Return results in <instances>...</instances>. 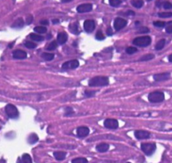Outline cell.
I'll list each match as a JSON object with an SVG mask.
<instances>
[{
	"instance_id": "60d3db41",
	"label": "cell",
	"mask_w": 172,
	"mask_h": 163,
	"mask_svg": "<svg viewBox=\"0 0 172 163\" xmlns=\"http://www.w3.org/2000/svg\"><path fill=\"white\" fill-rule=\"evenodd\" d=\"M106 34H107V35L109 36H112L113 32H112V28H108L107 30H106Z\"/></svg>"
},
{
	"instance_id": "cb8c5ba5",
	"label": "cell",
	"mask_w": 172,
	"mask_h": 163,
	"mask_svg": "<svg viewBox=\"0 0 172 163\" xmlns=\"http://www.w3.org/2000/svg\"><path fill=\"white\" fill-rule=\"evenodd\" d=\"M131 3H132V5L135 8L139 9L143 7V5L144 4V2L143 1V0H134V1H133L132 2H131Z\"/></svg>"
},
{
	"instance_id": "7c38bea8",
	"label": "cell",
	"mask_w": 172,
	"mask_h": 163,
	"mask_svg": "<svg viewBox=\"0 0 172 163\" xmlns=\"http://www.w3.org/2000/svg\"><path fill=\"white\" fill-rule=\"evenodd\" d=\"M134 136L139 140L148 139L150 137V133L149 132L145 130H137L134 132Z\"/></svg>"
},
{
	"instance_id": "d6986e66",
	"label": "cell",
	"mask_w": 172,
	"mask_h": 163,
	"mask_svg": "<svg viewBox=\"0 0 172 163\" xmlns=\"http://www.w3.org/2000/svg\"><path fill=\"white\" fill-rule=\"evenodd\" d=\"M19 163H32L31 157L28 154H24Z\"/></svg>"
},
{
	"instance_id": "3957f363",
	"label": "cell",
	"mask_w": 172,
	"mask_h": 163,
	"mask_svg": "<svg viewBox=\"0 0 172 163\" xmlns=\"http://www.w3.org/2000/svg\"><path fill=\"white\" fill-rule=\"evenodd\" d=\"M148 100L151 103H160L165 100V95L161 91H154L149 94Z\"/></svg>"
},
{
	"instance_id": "8992f818",
	"label": "cell",
	"mask_w": 172,
	"mask_h": 163,
	"mask_svg": "<svg viewBox=\"0 0 172 163\" xmlns=\"http://www.w3.org/2000/svg\"><path fill=\"white\" fill-rule=\"evenodd\" d=\"M79 66V63L77 60H71L64 63L62 65L63 69H75Z\"/></svg>"
},
{
	"instance_id": "30bf717a",
	"label": "cell",
	"mask_w": 172,
	"mask_h": 163,
	"mask_svg": "<svg viewBox=\"0 0 172 163\" xmlns=\"http://www.w3.org/2000/svg\"><path fill=\"white\" fill-rule=\"evenodd\" d=\"M92 10V5L91 3H84V4L79 5L77 8V12L78 13H87L90 12Z\"/></svg>"
},
{
	"instance_id": "277c9868",
	"label": "cell",
	"mask_w": 172,
	"mask_h": 163,
	"mask_svg": "<svg viewBox=\"0 0 172 163\" xmlns=\"http://www.w3.org/2000/svg\"><path fill=\"white\" fill-rule=\"evenodd\" d=\"M5 111L7 115L11 119H16L18 117L19 112L18 109L12 104H8L5 107Z\"/></svg>"
},
{
	"instance_id": "83f0119b",
	"label": "cell",
	"mask_w": 172,
	"mask_h": 163,
	"mask_svg": "<svg viewBox=\"0 0 172 163\" xmlns=\"http://www.w3.org/2000/svg\"><path fill=\"white\" fill-rule=\"evenodd\" d=\"M57 46H58V43H57V42L55 41V40H54V41L50 42L48 45L46 50H49V51H52V50H55L57 48Z\"/></svg>"
},
{
	"instance_id": "c3c4849f",
	"label": "cell",
	"mask_w": 172,
	"mask_h": 163,
	"mask_svg": "<svg viewBox=\"0 0 172 163\" xmlns=\"http://www.w3.org/2000/svg\"><path fill=\"white\" fill-rule=\"evenodd\" d=\"M147 2H151V1H152V0H147Z\"/></svg>"
},
{
	"instance_id": "f1b7e54d",
	"label": "cell",
	"mask_w": 172,
	"mask_h": 163,
	"mask_svg": "<svg viewBox=\"0 0 172 163\" xmlns=\"http://www.w3.org/2000/svg\"><path fill=\"white\" fill-rule=\"evenodd\" d=\"M158 16L161 18H168L172 17V12H161L158 13Z\"/></svg>"
},
{
	"instance_id": "e0dca14e",
	"label": "cell",
	"mask_w": 172,
	"mask_h": 163,
	"mask_svg": "<svg viewBox=\"0 0 172 163\" xmlns=\"http://www.w3.org/2000/svg\"><path fill=\"white\" fill-rule=\"evenodd\" d=\"M24 22L23 19L22 18H19L13 22L12 27L13 28H21L24 26Z\"/></svg>"
},
{
	"instance_id": "f6af8a7d",
	"label": "cell",
	"mask_w": 172,
	"mask_h": 163,
	"mask_svg": "<svg viewBox=\"0 0 172 163\" xmlns=\"http://www.w3.org/2000/svg\"><path fill=\"white\" fill-rule=\"evenodd\" d=\"M71 1H73V0H60V2L63 3H69Z\"/></svg>"
},
{
	"instance_id": "4dcf8cb0",
	"label": "cell",
	"mask_w": 172,
	"mask_h": 163,
	"mask_svg": "<svg viewBox=\"0 0 172 163\" xmlns=\"http://www.w3.org/2000/svg\"><path fill=\"white\" fill-rule=\"evenodd\" d=\"M88 161L85 158H77L73 159L71 161V163H87Z\"/></svg>"
},
{
	"instance_id": "7dc6e473",
	"label": "cell",
	"mask_w": 172,
	"mask_h": 163,
	"mask_svg": "<svg viewBox=\"0 0 172 163\" xmlns=\"http://www.w3.org/2000/svg\"><path fill=\"white\" fill-rule=\"evenodd\" d=\"M59 22V20H53V24H58Z\"/></svg>"
},
{
	"instance_id": "b9f144b4",
	"label": "cell",
	"mask_w": 172,
	"mask_h": 163,
	"mask_svg": "<svg viewBox=\"0 0 172 163\" xmlns=\"http://www.w3.org/2000/svg\"><path fill=\"white\" fill-rule=\"evenodd\" d=\"M166 31L168 33V34H172V25L168 26L167 28H166Z\"/></svg>"
},
{
	"instance_id": "ab89813d",
	"label": "cell",
	"mask_w": 172,
	"mask_h": 163,
	"mask_svg": "<svg viewBox=\"0 0 172 163\" xmlns=\"http://www.w3.org/2000/svg\"><path fill=\"white\" fill-rule=\"evenodd\" d=\"M33 21V16L31 15H29L28 17L26 18V23L27 24H30Z\"/></svg>"
},
{
	"instance_id": "9a60e30c",
	"label": "cell",
	"mask_w": 172,
	"mask_h": 163,
	"mask_svg": "<svg viewBox=\"0 0 172 163\" xmlns=\"http://www.w3.org/2000/svg\"><path fill=\"white\" fill-rule=\"evenodd\" d=\"M68 39V36L65 32H60L57 36V42L60 45H63L65 44Z\"/></svg>"
},
{
	"instance_id": "4fadbf2b",
	"label": "cell",
	"mask_w": 172,
	"mask_h": 163,
	"mask_svg": "<svg viewBox=\"0 0 172 163\" xmlns=\"http://www.w3.org/2000/svg\"><path fill=\"white\" fill-rule=\"evenodd\" d=\"M90 134V129L86 126H80L77 129V134L80 138H84Z\"/></svg>"
},
{
	"instance_id": "ac0fdd59",
	"label": "cell",
	"mask_w": 172,
	"mask_h": 163,
	"mask_svg": "<svg viewBox=\"0 0 172 163\" xmlns=\"http://www.w3.org/2000/svg\"><path fill=\"white\" fill-rule=\"evenodd\" d=\"M54 157L57 161H63L65 158L67 153L65 152H55L53 153Z\"/></svg>"
},
{
	"instance_id": "8d00e7d4",
	"label": "cell",
	"mask_w": 172,
	"mask_h": 163,
	"mask_svg": "<svg viewBox=\"0 0 172 163\" xmlns=\"http://www.w3.org/2000/svg\"><path fill=\"white\" fill-rule=\"evenodd\" d=\"M73 114V110L71 107H67L65 109V115L66 116H69Z\"/></svg>"
},
{
	"instance_id": "603a6c76",
	"label": "cell",
	"mask_w": 172,
	"mask_h": 163,
	"mask_svg": "<svg viewBox=\"0 0 172 163\" xmlns=\"http://www.w3.org/2000/svg\"><path fill=\"white\" fill-rule=\"evenodd\" d=\"M42 58H43L46 61H50L53 60L54 58H55V54L53 53H45L42 54Z\"/></svg>"
},
{
	"instance_id": "7bdbcfd3",
	"label": "cell",
	"mask_w": 172,
	"mask_h": 163,
	"mask_svg": "<svg viewBox=\"0 0 172 163\" xmlns=\"http://www.w3.org/2000/svg\"><path fill=\"white\" fill-rule=\"evenodd\" d=\"M125 15L127 16H134L135 15V13H134L133 11H132V10H129L127 12L125 13Z\"/></svg>"
},
{
	"instance_id": "44dd1931",
	"label": "cell",
	"mask_w": 172,
	"mask_h": 163,
	"mask_svg": "<svg viewBox=\"0 0 172 163\" xmlns=\"http://www.w3.org/2000/svg\"><path fill=\"white\" fill-rule=\"evenodd\" d=\"M30 38H31L32 40H35V41H36V42L42 41V40H44L43 36L37 34H35V33H31V34H30Z\"/></svg>"
},
{
	"instance_id": "6da1fadb",
	"label": "cell",
	"mask_w": 172,
	"mask_h": 163,
	"mask_svg": "<svg viewBox=\"0 0 172 163\" xmlns=\"http://www.w3.org/2000/svg\"><path fill=\"white\" fill-rule=\"evenodd\" d=\"M89 86L90 87H104L109 84V79L107 77L97 76L92 78L89 81Z\"/></svg>"
},
{
	"instance_id": "bcb514c9",
	"label": "cell",
	"mask_w": 172,
	"mask_h": 163,
	"mask_svg": "<svg viewBox=\"0 0 172 163\" xmlns=\"http://www.w3.org/2000/svg\"><path fill=\"white\" fill-rule=\"evenodd\" d=\"M168 60H169L170 63H172V54H171L169 57H168Z\"/></svg>"
},
{
	"instance_id": "9c48e42d",
	"label": "cell",
	"mask_w": 172,
	"mask_h": 163,
	"mask_svg": "<svg viewBox=\"0 0 172 163\" xmlns=\"http://www.w3.org/2000/svg\"><path fill=\"white\" fill-rule=\"evenodd\" d=\"M83 28L87 32H92L95 29V22L92 20H87L83 23Z\"/></svg>"
},
{
	"instance_id": "d590c367",
	"label": "cell",
	"mask_w": 172,
	"mask_h": 163,
	"mask_svg": "<svg viewBox=\"0 0 172 163\" xmlns=\"http://www.w3.org/2000/svg\"><path fill=\"white\" fill-rule=\"evenodd\" d=\"M96 93V91H88V90H86L85 91V96L87 97H93L95 96V94Z\"/></svg>"
},
{
	"instance_id": "f35d334b",
	"label": "cell",
	"mask_w": 172,
	"mask_h": 163,
	"mask_svg": "<svg viewBox=\"0 0 172 163\" xmlns=\"http://www.w3.org/2000/svg\"><path fill=\"white\" fill-rule=\"evenodd\" d=\"M163 6L164 9H170L172 8V4L169 2H166L163 3Z\"/></svg>"
},
{
	"instance_id": "1f68e13d",
	"label": "cell",
	"mask_w": 172,
	"mask_h": 163,
	"mask_svg": "<svg viewBox=\"0 0 172 163\" xmlns=\"http://www.w3.org/2000/svg\"><path fill=\"white\" fill-rule=\"evenodd\" d=\"M24 45H25L26 47H27V48L29 49H35L36 47L37 46L36 44L34 43V42H30V41H28V42H25Z\"/></svg>"
},
{
	"instance_id": "74e56055",
	"label": "cell",
	"mask_w": 172,
	"mask_h": 163,
	"mask_svg": "<svg viewBox=\"0 0 172 163\" xmlns=\"http://www.w3.org/2000/svg\"><path fill=\"white\" fill-rule=\"evenodd\" d=\"M153 25L156 27H159V28H161V27H163L165 25H166V23L163 22H161V21H156L153 22Z\"/></svg>"
},
{
	"instance_id": "681fc988",
	"label": "cell",
	"mask_w": 172,
	"mask_h": 163,
	"mask_svg": "<svg viewBox=\"0 0 172 163\" xmlns=\"http://www.w3.org/2000/svg\"><path fill=\"white\" fill-rule=\"evenodd\" d=\"M127 163H130V162H127Z\"/></svg>"
},
{
	"instance_id": "8fae6325",
	"label": "cell",
	"mask_w": 172,
	"mask_h": 163,
	"mask_svg": "<svg viewBox=\"0 0 172 163\" xmlns=\"http://www.w3.org/2000/svg\"><path fill=\"white\" fill-rule=\"evenodd\" d=\"M171 77L170 73H162L159 74H156L153 75V79L156 81H163L168 80Z\"/></svg>"
},
{
	"instance_id": "5bb4252c",
	"label": "cell",
	"mask_w": 172,
	"mask_h": 163,
	"mask_svg": "<svg viewBox=\"0 0 172 163\" xmlns=\"http://www.w3.org/2000/svg\"><path fill=\"white\" fill-rule=\"evenodd\" d=\"M12 54L13 57L16 59H25L27 58V53L22 50H16Z\"/></svg>"
},
{
	"instance_id": "52a82bcc",
	"label": "cell",
	"mask_w": 172,
	"mask_h": 163,
	"mask_svg": "<svg viewBox=\"0 0 172 163\" xmlns=\"http://www.w3.org/2000/svg\"><path fill=\"white\" fill-rule=\"evenodd\" d=\"M127 24V21L123 18H116L114 20V27L116 31H119V30L124 28Z\"/></svg>"
},
{
	"instance_id": "836d02e7",
	"label": "cell",
	"mask_w": 172,
	"mask_h": 163,
	"mask_svg": "<svg viewBox=\"0 0 172 163\" xmlns=\"http://www.w3.org/2000/svg\"><path fill=\"white\" fill-rule=\"evenodd\" d=\"M136 52H137V49L135 48V47L130 46L128 47V48L126 49V53L129 54H133L134 53H135Z\"/></svg>"
},
{
	"instance_id": "e575fe53",
	"label": "cell",
	"mask_w": 172,
	"mask_h": 163,
	"mask_svg": "<svg viewBox=\"0 0 172 163\" xmlns=\"http://www.w3.org/2000/svg\"><path fill=\"white\" fill-rule=\"evenodd\" d=\"M150 30L147 28V27L145 26H142L141 27V28L138 30V32L140 34H145V33H148L149 32Z\"/></svg>"
},
{
	"instance_id": "7402d4cb",
	"label": "cell",
	"mask_w": 172,
	"mask_h": 163,
	"mask_svg": "<svg viewBox=\"0 0 172 163\" xmlns=\"http://www.w3.org/2000/svg\"><path fill=\"white\" fill-rule=\"evenodd\" d=\"M38 140V137L36 134H30V136L28 137V141L30 144H35Z\"/></svg>"
},
{
	"instance_id": "ba28073f",
	"label": "cell",
	"mask_w": 172,
	"mask_h": 163,
	"mask_svg": "<svg viewBox=\"0 0 172 163\" xmlns=\"http://www.w3.org/2000/svg\"><path fill=\"white\" fill-rule=\"evenodd\" d=\"M104 125L106 128L108 129H112V130H114V129H117L119 128V121H118L115 119H106V120L104 121Z\"/></svg>"
},
{
	"instance_id": "f546056e",
	"label": "cell",
	"mask_w": 172,
	"mask_h": 163,
	"mask_svg": "<svg viewBox=\"0 0 172 163\" xmlns=\"http://www.w3.org/2000/svg\"><path fill=\"white\" fill-rule=\"evenodd\" d=\"M109 3L111 6L114 7V8H117L121 4L122 2L121 0H109Z\"/></svg>"
},
{
	"instance_id": "5b68a950",
	"label": "cell",
	"mask_w": 172,
	"mask_h": 163,
	"mask_svg": "<svg viewBox=\"0 0 172 163\" xmlns=\"http://www.w3.org/2000/svg\"><path fill=\"white\" fill-rule=\"evenodd\" d=\"M141 150L145 154L150 156L156 150V144L155 143H143L141 145Z\"/></svg>"
},
{
	"instance_id": "ee69618b",
	"label": "cell",
	"mask_w": 172,
	"mask_h": 163,
	"mask_svg": "<svg viewBox=\"0 0 172 163\" xmlns=\"http://www.w3.org/2000/svg\"><path fill=\"white\" fill-rule=\"evenodd\" d=\"M40 24H43V25H49V22L48 20H41V21H40Z\"/></svg>"
},
{
	"instance_id": "ffe728a7",
	"label": "cell",
	"mask_w": 172,
	"mask_h": 163,
	"mask_svg": "<svg viewBox=\"0 0 172 163\" xmlns=\"http://www.w3.org/2000/svg\"><path fill=\"white\" fill-rule=\"evenodd\" d=\"M69 30L72 33L75 34H78L79 33V27H78V24L77 23H73L72 24L69 26Z\"/></svg>"
},
{
	"instance_id": "484cf974",
	"label": "cell",
	"mask_w": 172,
	"mask_h": 163,
	"mask_svg": "<svg viewBox=\"0 0 172 163\" xmlns=\"http://www.w3.org/2000/svg\"><path fill=\"white\" fill-rule=\"evenodd\" d=\"M34 30L38 34H45L47 32V28L45 26H36L34 28Z\"/></svg>"
},
{
	"instance_id": "d4e9b609",
	"label": "cell",
	"mask_w": 172,
	"mask_h": 163,
	"mask_svg": "<svg viewBox=\"0 0 172 163\" xmlns=\"http://www.w3.org/2000/svg\"><path fill=\"white\" fill-rule=\"evenodd\" d=\"M165 45H166V40L165 39L160 40L157 43V45H156V50H162L164 48Z\"/></svg>"
},
{
	"instance_id": "7a4b0ae2",
	"label": "cell",
	"mask_w": 172,
	"mask_h": 163,
	"mask_svg": "<svg viewBox=\"0 0 172 163\" xmlns=\"http://www.w3.org/2000/svg\"><path fill=\"white\" fill-rule=\"evenodd\" d=\"M133 43L134 45L140 47H146L149 46L151 43V38L150 36H145L137 37L133 40Z\"/></svg>"
},
{
	"instance_id": "2e32d148",
	"label": "cell",
	"mask_w": 172,
	"mask_h": 163,
	"mask_svg": "<svg viewBox=\"0 0 172 163\" xmlns=\"http://www.w3.org/2000/svg\"><path fill=\"white\" fill-rule=\"evenodd\" d=\"M96 150L100 152H105L108 150L109 149V144L106 143H101L100 144H97L96 146Z\"/></svg>"
},
{
	"instance_id": "4316f807",
	"label": "cell",
	"mask_w": 172,
	"mask_h": 163,
	"mask_svg": "<svg viewBox=\"0 0 172 163\" xmlns=\"http://www.w3.org/2000/svg\"><path fill=\"white\" fill-rule=\"evenodd\" d=\"M155 58V55L153 54H147L143 56L142 57L140 58L139 61H148L150 60H152Z\"/></svg>"
},
{
	"instance_id": "d6a6232c",
	"label": "cell",
	"mask_w": 172,
	"mask_h": 163,
	"mask_svg": "<svg viewBox=\"0 0 172 163\" xmlns=\"http://www.w3.org/2000/svg\"><path fill=\"white\" fill-rule=\"evenodd\" d=\"M96 38L97 40H103L105 39V36H104L102 32L101 31V30H98V31L97 32L96 34Z\"/></svg>"
}]
</instances>
